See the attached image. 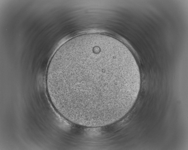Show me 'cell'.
<instances>
[{
	"label": "cell",
	"instance_id": "1",
	"mask_svg": "<svg viewBox=\"0 0 188 150\" xmlns=\"http://www.w3.org/2000/svg\"><path fill=\"white\" fill-rule=\"evenodd\" d=\"M53 106L73 123L101 126L120 118L136 100L140 74L128 49L110 36L80 35L55 53L46 76Z\"/></svg>",
	"mask_w": 188,
	"mask_h": 150
}]
</instances>
